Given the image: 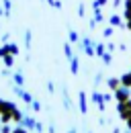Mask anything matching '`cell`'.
I'll return each mask as SVG.
<instances>
[{
    "mask_svg": "<svg viewBox=\"0 0 131 133\" xmlns=\"http://www.w3.org/2000/svg\"><path fill=\"white\" fill-rule=\"evenodd\" d=\"M78 15H80V17H84V15H86V6H84V4H80V6H78Z\"/></svg>",
    "mask_w": 131,
    "mask_h": 133,
    "instance_id": "cell-26",
    "label": "cell"
},
{
    "mask_svg": "<svg viewBox=\"0 0 131 133\" xmlns=\"http://www.w3.org/2000/svg\"><path fill=\"white\" fill-rule=\"evenodd\" d=\"M109 0H96V2H92V8H100V6H104Z\"/></svg>",
    "mask_w": 131,
    "mask_h": 133,
    "instance_id": "cell-24",
    "label": "cell"
},
{
    "mask_svg": "<svg viewBox=\"0 0 131 133\" xmlns=\"http://www.w3.org/2000/svg\"><path fill=\"white\" fill-rule=\"evenodd\" d=\"M12 133H29V131H27L23 125H18V127H15V129H12Z\"/></svg>",
    "mask_w": 131,
    "mask_h": 133,
    "instance_id": "cell-25",
    "label": "cell"
},
{
    "mask_svg": "<svg viewBox=\"0 0 131 133\" xmlns=\"http://www.w3.org/2000/svg\"><path fill=\"white\" fill-rule=\"evenodd\" d=\"M88 133H92V131H88Z\"/></svg>",
    "mask_w": 131,
    "mask_h": 133,
    "instance_id": "cell-37",
    "label": "cell"
},
{
    "mask_svg": "<svg viewBox=\"0 0 131 133\" xmlns=\"http://www.w3.org/2000/svg\"><path fill=\"white\" fill-rule=\"evenodd\" d=\"M2 109H4V100H0V113H2Z\"/></svg>",
    "mask_w": 131,
    "mask_h": 133,
    "instance_id": "cell-31",
    "label": "cell"
},
{
    "mask_svg": "<svg viewBox=\"0 0 131 133\" xmlns=\"http://www.w3.org/2000/svg\"><path fill=\"white\" fill-rule=\"evenodd\" d=\"M0 131H2V123H0Z\"/></svg>",
    "mask_w": 131,
    "mask_h": 133,
    "instance_id": "cell-36",
    "label": "cell"
},
{
    "mask_svg": "<svg viewBox=\"0 0 131 133\" xmlns=\"http://www.w3.org/2000/svg\"><path fill=\"white\" fill-rule=\"evenodd\" d=\"M80 45H82V51H84L86 55H90V57L96 55V43H94L90 37H84V39L80 41Z\"/></svg>",
    "mask_w": 131,
    "mask_h": 133,
    "instance_id": "cell-1",
    "label": "cell"
},
{
    "mask_svg": "<svg viewBox=\"0 0 131 133\" xmlns=\"http://www.w3.org/2000/svg\"><path fill=\"white\" fill-rule=\"evenodd\" d=\"M0 133H12V127H10V123H2V131Z\"/></svg>",
    "mask_w": 131,
    "mask_h": 133,
    "instance_id": "cell-23",
    "label": "cell"
},
{
    "mask_svg": "<svg viewBox=\"0 0 131 133\" xmlns=\"http://www.w3.org/2000/svg\"><path fill=\"white\" fill-rule=\"evenodd\" d=\"M125 121H127V129H131V117H127Z\"/></svg>",
    "mask_w": 131,
    "mask_h": 133,
    "instance_id": "cell-30",
    "label": "cell"
},
{
    "mask_svg": "<svg viewBox=\"0 0 131 133\" xmlns=\"http://www.w3.org/2000/svg\"><path fill=\"white\" fill-rule=\"evenodd\" d=\"M2 59H4V66H6V68H12V64H15V55H12V53L4 55Z\"/></svg>",
    "mask_w": 131,
    "mask_h": 133,
    "instance_id": "cell-13",
    "label": "cell"
},
{
    "mask_svg": "<svg viewBox=\"0 0 131 133\" xmlns=\"http://www.w3.org/2000/svg\"><path fill=\"white\" fill-rule=\"evenodd\" d=\"M25 47H31V31H25Z\"/></svg>",
    "mask_w": 131,
    "mask_h": 133,
    "instance_id": "cell-20",
    "label": "cell"
},
{
    "mask_svg": "<svg viewBox=\"0 0 131 133\" xmlns=\"http://www.w3.org/2000/svg\"><path fill=\"white\" fill-rule=\"evenodd\" d=\"M78 70H80V62H78V55L74 53V55L70 57V72L76 76V74H78Z\"/></svg>",
    "mask_w": 131,
    "mask_h": 133,
    "instance_id": "cell-8",
    "label": "cell"
},
{
    "mask_svg": "<svg viewBox=\"0 0 131 133\" xmlns=\"http://www.w3.org/2000/svg\"><path fill=\"white\" fill-rule=\"evenodd\" d=\"M18 125H23L27 131H35V125H37V119L33 115H23V119L18 121Z\"/></svg>",
    "mask_w": 131,
    "mask_h": 133,
    "instance_id": "cell-5",
    "label": "cell"
},
{
    "mask_svg": "<svg viewBox=\"0 0 131 133\" xmlns=\"http://www.w3.org/2000/svg\"><path fill=\"white\" fill-rule=\"evenodd\" d=\"M127 27H129V29H131V18H129V21H127Z\"/></svg>",
    "mask_w": 131,
    "mask_h": 133,
    "instance_id": "cell-34",
    "label": "cell"
},
{
    "mask_svg": "<svg viewBox=\"0 0 131 133\" xmlns=\"http://www.w3.org/2000/svg\"><path fill=\"white\" fill-rule=\"evenodd\" d=\"M115 98H117V102H125V100L131 98V92H129V86H119L117 90H115Z\"/></svg>",
    "mask_w": 131,
    "mask_h": 133,
    "instance_id": "cell-3",
    "label": "cell"
},
{
    "mask_svg": "<svg viewBox=\"0 0 131 133\" xmlns=\"http://www.w3.org/2000/svg\"><path fill=\"white\" fill-rule=\"evenodd\" d=\"M47 90H49V92H55V86H53V82L47 84Z\"/></svg>",
    "mask_w": 131,
    "mask_h": 133,
    "instance_id": "cell-27",
    "label": "cell"
},
{
    "mask_svg": "<svg viewBox=\"0 0 131 133\" xmlns=\"http://www.w3.org/2000/svg\"><path fill=\"white\" fill-rule=\"evenodd\" d=\"M113 6H115V8H119V6H121V0H113Z\"/></svg>",
    "mask_w": 131,
    "mask_h": 133,
    "instance_id": "cell-29",
    "label": "cell"
},
{
    "mask_svg": "<svg viewBox=\"0 0 131 133\" xmlns=\"http://www.w3.org/2000/svg\"><path fill=\"white\" fill-rule=\"evenodd\" d=\"M117 111H119V117H121V119L131 117V98L125 100V102H119V104H117Z\"/></svg>",
    "mask_w": 131,
    "mask_h": 133,
    "instance_id": "cell-6",
    "label": "cell"
},
{
    "mask_svg": "<svg viewBox=\"0 0 131 133\" xmlns=\"http://www.w3.org/2000/svg\"><path fill=\"white\" fill-rule=\"evenodd\" d=\"M125 133H131V129H127V131H125Z\"/></svg>",
    "mask_w": 131,
    "mask_h": 133,
    "instance_id": "cell-35",
    "label": "cell"
},
{
    "mask_svg": "<svg viewBox=\"0 0 131 133\" xmlns=\"http://www.w3.org/2000/svg\"><path fill=\"white\" fill-rule=\"evenodd\" d=\"M68 37H70V43H78V41H80V37H78V33H76V31H70V35H68Z\"/></svg>",
    "mask_w": 131,
    "mask_h": 133,
    "instance_id": "cell-18",
    "label": "cell"
},
{
    "mask_svg": "<svg viewBox=\"0 0 131 133\" xmlns=\"http://www.w3.org/2000/svg\"><path fill=\"white\" fill-rule=\"evenodd\" d=\"M45 131V125L41 123V121H37V125H35V133H43Z\"/></svg>",
    "mask_w": 131,
    "mask_h": 133,
    "instance_id": "cell-22",
    "label": "cell"
},
{
    "mask_svg": "<svg viewBox=\"0 0 131 133\" xmlns=\"http://www.w3.org/2000/svg\"><path fill=\"white\" fill-rule=\"evenodd\" d=\"M31 111L33 113H41V102L39 100H33L31 102Z\"/></svg>",
    "mask_w": 131,
    "mask_h": 133,
    "instance_id": "cell-15",
    "label": "cell"
},
{
    "mask_svg": "<svg viewBox=\"0 0 131 133\" xmlns=\"http://www.w3.org/2000/svg\"><path fill=\"white\" fill-rule=\"evenodd\" d=\"M113 133H121V129H119V127H115V129H113Z\"/></svg>",
    "mask_w": 131,
    "mask_h": 133,
    "instance_id": "cell-32",
    "label": "cell"
},
{
    "mask_svg": "<svg viewBox=\"0 0 131 133\" xmlns=\"http://www.w3.org/2000/svg\"><path fill=\"white\" fill-rule=\"evenodd\" d=\"M12 82H15V86H25V76H23V72H15V74H12Z\"/></svg>",
    "mask_w": 131,
    "mask_h": 133,
    "instance_id": "cell-10",
    "label": "cell"
},
{
    "mask_svg": "<svg viewBox=\"0 0 131 133\" xmlns=\"http://www.w3.org/2000/svg\"><path fill=\"white\" fill-rule=\"evenodd\" d=\"M2 8H4V17L8 18L10 12H12V2L10 0H2Z\"/></svg>",
    "mask_w": 131,
    "mask_h": 133,
    "instance_id": "cell-12",
    "label": "cell"
},
{
    "mask_svg": "<svg viewBox=\"0 0 131 133\" xmlns=\"http://www.w3.org/2000/svg\"><path fill=\"white\" fill-rule=\"evenodd\" d=\"M104 51H107V47H104L102 43H96V55H98V57H102V55H104Z\"/></svg>",
    "mask_w": 131,
    "mask_h": 133,
    "instance_id": "cell-17",
    "label": "cell"
},
{
    "mask_svg": "<svg viewBox=\"0 0 131 133\" xmlns=\"http://www.w3.org/2000/svg\"><path fill=\"white\" fill-rule=\"evenodd\" d=\"M90 100L98 107V111H100V113H104V111H107V100H104V94H100V92L94 90V92H90Z\"/></svg>",
    "mask_w": 131,
    "mask_h": 133,
    "instance_id": "cell-2",
    "label": "cell"
},
{
    "mask_svg": "<svg viewBox=\"0 0 131 133\" xmlns=\"http://www.w3.org/2000/svg\"><path fill=\"white\" fill-rule=\"evenodd\" d=\"M47 133H57V131H55V127H53V125H49V127H47Z\"/></svg>",
    "mask_w": 131,
    "mask_h": 133,
    "instance_id": "cell-28",
    "label": "cell"
},
{
    "mask_svg": "<svg viewBox=\"0 0 131 133\" xmlns=\"http://www.w3.org/2000/svg\"><path fill=\"white\" fill-rule=\"evenodd\" d=\"M107 86H109V88L115 92V90L121 86V78H109V80H107Z\"/></svg>",
    "mask_w": 131,
    "mask_h": 133,
    "instance_id": "cell-11",
    "label": "cell"
},
{
    "mask_svg": "<svg viewBox=\"0 0 131 133\" xmlns=\"http://www.w3.org/2000/svg\"><path fill=\"white\" fill-rule=\"evenodd\" d=\"M113 25H109V27H104V31H102V35H104V37H113Z\"/></svg>",
    "mask_w": 131,
    "mask_h": 133,
    "instance_id": "cell-21",
    "label": "cell"
},
{
    "mask_svg": "<svg viewBox=\"0 0 131 133\" xmlns=\"http://www.w3.org/2000/svg\"><path fill=\"white\" fill-rule=\"evenodd\" d=\"M64 107H66V109H72V100H70V96H68L66 90H64Z\"/></svg>",
    "mask_w": 131,
    "mask_h": 133,
    "instance_id": "cell-19",
    "label": "cell"
},
{
    "mask_svg": "<svg viewBox=\"0 0 131 133\" xmlns=\"http://www.w3.org/2000/svg\"><path fill=\"white\" fill-rule=\"evenodd\" d=\"M109 25H113V27H121V29H123V18L119 17V15H111V17H109Z\"/></svg>",
    "mask_w": 131,
    "mask_h": 133,
    "instance_id": "cell-9",
    "label": "cell"
},
{
    "mask_svg": "<svg viewBox=\"0 0 131 133\" xmlns=\"http://www.w3.org/2000/svg\"><path fill=\"white\" fill-rule=\"evenodd\" d=\"M64 53L68 55V59L74 55V51H72V43H66V45H64Z\"/></svg>",
    "mask_w": 131,
    "mask_h": 133,
    "instance_id": "cell-16",
    "label": "cell"
},
{
    "mask_svg": "<svg viewBox=\"0 0 131 133\" xmlns=\"http://www.w3.org/2000/svg\"><path fill=\"white\" fill-rule=\"evenodd\" d=\"M15 92H16V96H18V98L23 100V102H25L27 107H31V102L35 100V98L31 96V94H29V92H27V90L23 88V86H15Z\"/></svg>",
    "mask_w": 131,
    "mask_h": 133,
    "instance_id": "cell-4",
    "label": "cell"
},
{
    "mask_svg": "<svg viewBox=\"0 0 131 133\" xmlns=\"http://www.w3.org/2000/svg\"><path fill=\"white\" fill-rule=\"evenodd\" d=\"M78 104H80V113L86 115V113H88V96H86V92H80V94H78Z\"/></svg>",
    "mask_w": 131,
    "mask_h": 133,
    "instance_id": "cell-7",
    "label": "cell"
},
{
    "mask_svg": "<svg viewBox=\"0 0 131 133\" xmlns=\"http://www.w3.org/2000/svg\"><path fill=\"white\" fill-rule=\"evenodd\" d=\"M102 62H104V66H111V62H113V55H111V51H104V55H102Z\"/></svg>",
    "mask_w": 131,
    "mask_h": 133,
    "instance_id": "cell-14",
    "label": "cell"
},
{
    "mask_svg": "<svg viewBox=\"0 0 131 133\" xmlns=\"http://www.w3.org/2000/svg\"><path fill=\"white\" fill-rule=\"evenodd\" d=\"M68 133H78V131H76V129H70V131H68Z\"/></svg>",
    "mask_w": 131,
    "mask_h": 133,
    "instance_id": "cell-33",
    "label": "cell"
}]
</instances>
